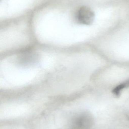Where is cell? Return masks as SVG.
Returning a JSON list of instances; mask_svg holds the SVG:
<instances>
[{"instance_id": "1", "label": "cell", "mask_w": 129, "mask_h": 129, "mask_svg": "<svg viewBox=\"0 0 129 129\" xmlns=\"http://www.w3.org/2000/svg\"><path fill=\"white\" fill-rule=\"evenodd\" d=\"M93 123L91 114L87 112L79 113L75 115L70 123V129H91Z\"/></svg>"}, {"instance_id": "3", "label": "cell", "mask_w": 129, "mask_h": 129, "mask_svg": "<svg viewBox=\"0 0 129 129\" xmlns=\"http://www.w3.org/2000/svg\"><path fill=\"white\" fill-rule=\"evenodd\" d=\"M129 87V80H127L120 85H118L113 90V94L116 97H119L122 89Z\"/></svg>"}, {"instance_id": "2", "label": "cell", "mask_w": 129, "mask_h": 129, "mask_svg": "<svg viewBox=\"0 0 129 129\" xmlns=\"http://www.w3.org/2000/svg\"><path fill=\"white\" fill-rule=\"evenodd\" d=\"M94 12L89 7L82 6L79 9L77 13L78 22L83 25H91L95 19Z\"/></svg>"}]
</instances>
